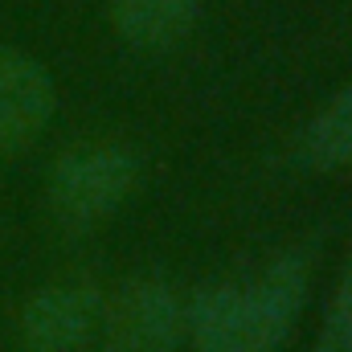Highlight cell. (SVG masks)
Returning a JSON list of instances; mask_svg holds the SVG:
<instances>
[{"instance_id":"6da1fadb","label":"cell","mask_w":352,"mask_h":352,"mask_svg":"<svg viewBox=\"0 0 352 352\" xmlns=\"http://www.w3.org/2000/svg\"><path fill=\"white\" fill-rule=\"evenodd\" d=\"M140 164L119 144H94L66 152L50 176V209L66 230H90L107 221L135 188Z\"/></svg>"},{"instance_id":"7a4b0ae2","label":"cell","mask_w":352,"mask_h":352,"mask_svg":"<svg viewBox=\"0 0 352 352\" xmlns=\"http://www.w3.org/2000/svg\"><path fill=\"white\" fill-rule=\"evenodd\" d=\"M184 324V307L160 278L127 283L107 307V349L111 352H173Z\"/></svg>"},{"instance_id":"3957f363","label":"cell","mask_w":352,"mask_h":352,"mask_svg":"<svg viewBox=\"0 0 352 352\" xmlns=\"http://www.w3.org/2000/svg\"><path fill=\"white\" fill-rule=\"evenodd\" d=\"M307 295V270L299 254H287L278 263H270L242 287V352H274L291 324L299 320Z\"/></svg>"},{"instance_id":"277c9868","label":"cell","mask_w":352,"mask_h":352,"mask_svg":"<svg viewBox=\"0 0 352 352\" xmlns=\"http://www.w3.org/2000/svg\"><path fill=\"white\" fill-rule=\"evenodd\" d=\"M102 299L87 283H58L37 291L21 311V336L33 352H74L98 324Z\"/></svg>"},{"instance_id":"5b68a950","label":"cell","mask_w":352,"mask_h":352,"mask_svg":"<svg viewBox=\"0 0 352 352\" xmlns=\"http://www.w3.org/2000/svg\"><path fill=\"white\" fill-rule=\"evenodd\" d=\"M58 94L45 66L16 50H0V152H16L45 131Z\"/></svg>"},{"instance_id":"8992f818","label":"cell","mask_w":352,"mask_h":352,"mask_svg":"<svg viewBox=\"0 0 352 352\" xmlns=\"http://www.w3.org/2000/svg\"><path fill=\"white\" fill-rule=\"evenodd\" d=\"M197 16V0H111L119 37L135 50H168Z\"/></svg>"},{"instance_id":"52a82bcc","label":"cell","mask_w":352,"mask_h":352,"mask_svg":"<svg viewBox=\"0 0 352 352\" xmlns=\"http://www.w3.org/2000/svg\"><path fill=\"white\" fill-rule=\"evenodd\" d=\"M188 332L197 352H242V287H205L188 307Z\"/></svg>"},{"instance_id":"ba28073f","label":"cell","mask_w":352,"mask_h":352,"mask_svg":"<svg viewBox=\"0 0 352 352\" xmlns=\"http://www.w3.org/2000/svg\"><path fill=\"white\" fill-rule=\"evenodd\" d=\"M303 160L311 168H336L352 160V87H344L303 131Z\"/></svg>"},{"instance_id":"9c48e42d","label":"cell","mask_w":352,"mask_h":352,"mask_svg":"<svg viewBox=\"0 0 352 352\" xmlns=\"http://www.w3.org/2000/svg\"><path fill=\"white\" fill-rule=\"evenodd\" d=\"M328 344L340 352H352V258L349 270L336 287V299H332V311H328Z\"/></svg>"}]
</instances>
